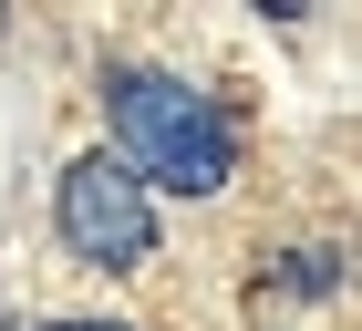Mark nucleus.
I'll list each match as a JSON object with an SVG mask.
<instances>
[{"instance_id": "2", "label": "nucleus", "mask_w": 362, "mask_h": 331, "mask_svg": "<svg viewBox=\"0 0 362 331\" xmlns=\"http://www.w3.org/2000/svg\"><path fill=\"white\" fill-rule=\"evenodd\" d=\"M52 228H62V248H73V259H93V269H145V259H156V197H145L135 176L104 156V145L62 166Z\"/></svg>"}, {"instance_id": "3", "label": "nucleus", "mask_w": 362, "mask_h": 331, "mask_svg": "<svg viewBox=\"0 0 362 331\" xmlns=\"http://www.w3.org/2000/svg\"><path fill=\"white\" fill-rule=\"evenodd\" d=\"M52 331H135V321H52Z\"/></svg>"}, {"instance_id": "1", "label": "nucleus", "mask_w": 362, "mask_h": 331, "mask_svg": "<svg viewBox=\"0 0 362 331\" xmlns=\"http://www.w3.org/2000/svg\"><path fill=\"white\" fill-rule=\"evenodd\" d=\"M104 114H114V166L135 176L145 197H218L238 176V124L218 114V93H197L187 73H156V62H104Z\"/></svg>"}]
</instances>
